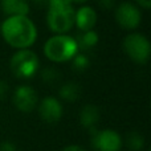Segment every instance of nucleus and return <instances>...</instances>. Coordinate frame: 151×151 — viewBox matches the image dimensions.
<instances>
[{
    "label": "nucleus",
    "mask_w": 151,
    "mask_h": 151,
    "mask_svg": "<svg viewBox=\"0 0 151 151\" xmlns=\"http://www.w3.org/2000/svg\"><path fill=\"white\" fill-rule=\"evenodd\" d=\"M91 131V146L96 151H119L122 149V138L115 130L105 129L98 130L93 127Z\"/></svg>",
    "instance_id": "6"
},
{
    "label": "nucleus",
    "mask_w": 151,
    "mask_h": 151,
    "mask_svg": "<svg viewBox=\"0 0 151 151\" xmlns=\"http://www.w3.org/2000/svg\"><path fill=\"white\" fill-rule=\"evenodd\" d=\"M0 33L15 49H29L37 40V28L28 15L8 16L1 23Z\"/></svg>",
    "instance_id": "1"
},
{
    "label": "nucleus",
    "mask_w": 151,
    "mask_h": 151,
    "mask_svg": "<svg viewBox=\"0 0 151 151\" xmlns=\"http://www.w3.org/2000/svg\"><path fill=\"white\" fill-rule=\"evenodd\" d=\"M0 151H17V149H16V146L12 142L5 141L0 145Z\"/></svg>",
    "instance_id": "18"
},
{
    "label": "nucleus",
    "mask_w": 151,
    "mask_h": 151,
    "mask_svg": "<svg viewBox=\"0 0 151 151\" xmlns=\"http://www.w3.org/2000/svg\"><path fill=\"white\" fill-rule=\"evenodd\" d=\"M137 4L139 5V7L145 8V9H149L151 8V0H135Z\"/></svg>",
    "instance_id": "21"
},
{
    "label": "nucleus",
    "mask_w": 151,
    "mask_h": 151,
    "mask_svg": "<svg viewBox=\"0 0 151 151\" xmlns=\"http://www.w3.org/2000/svg\"><path fill=\"white\" fill-rule=\"evenodd\" d=\"M97 15L96 9L89 5H82L74 12V24L81 32L91 31L97 24Z\"/></svg>",
    "instance_id": "10"
},
{
    "label": "nucleus",
    "mask_w": 151,
    "mask_h": 151,
    "mask_svg": "<svg viewBox=\"0 0 151 151\" xmlns=\"http://www.w3.org/2000/svg\"><path fill=\"white\" fill-rule=\"evenodd\" d=\"M39 57L31 49H17V52L11 57V72L17 78L28 80L32 78L39 70Z\"/></svg>",
    "instance_id": "4"
},
{
    "label": "nucleus",
    "mask_w": 151,
    "mask_h": 151,
    "mask_svg": "<svg viewBox=\"0 0 151 151\" xmlns=\"http://www.w3.org/2000/svg\"><path fill=\"white\" fill-rule=\"evenodd\" d=\"M0 7H1L3 12L8 16L28 15L29 13L28 0H0Z\"/></svg>",
    "instance_id": "11"
},
{
    "label": "nucleus",
    "mask_w": 151,
    "mask_h": 151,
    "mask_svg": "<svg viewBox=\"0 0 151 151\" xmlns=\"http://www.w3.org/2000/svg\"><path fill=\"white\" fill-rule=\"evenodd\" d=\"M115 21L118 25L122 27L123 29H135L139 27L142 21V13L139 11L138 5L133 4L130 1H123L115 8Z\"/></svg>",
    "instance_id": "7"
},
{
    "label": "nucleus",
    "mask_w": 151,
    "mask_h": 151,
    "mask_svg": "<svg viewBox=\"0 0 151 151\" xmlns=\"http://www.w3.org/2000/svg\"><path fill=\"white\" fill-rule=\"evenodd\" d=\"M12 101L17 110L23 113H31L39 104V97L33 88L28 85H21L16 88Z\"/></svg>",
    "instance_id": "8"
},
{
    "label": "nucleus",
    "mask_w": 151,
    "mask_h": 151,
    "mask_svg": "<svg viewBox=\"0 0 151 151\" xmlns=\"http://www.w3.org/2000/svg\"><path fill=\"white\" fill-rule=\"evenodd\" d=\"M63 151H85V149H82L81 146H77V145H70V146L64 147Z\"/></svg>",
    "instance_id": "22"
},
{
    "label": "nucleus",
    "mask_w": 151,
    "mask_h": 151,
    "mask_svg": "<svg viewBox=\"0 0 151 151\" xmlns=\"http://www.w3.org/2000/svg\"><path fill=\"white\" fill-rule=\"evenodd\" d=\"M72 60H73V69L76 70H85L90 65V61L85 53H77Z\"/></svg>",
    "instance_id": "16"
},
{
    "label": "nucleus",
    "mask_w": 151,
    "mask_h": 151,
    "mask_svg": "<svg viewBox=\"0 0 151 151\" xmlns=\"http://www.w3.org/2000/svg\"><path fill=\"white\" fill-rule=\"evenodd\" d=\"M123 50L137 64H146L150 58V41L142 33H130L123 40Z\"/></svg>",
    "instance_id": "5"
},
{
    "label": "nucleus",
    "mask_w": 151,
    "mask_h": 151,
    "mask_svg": "<svg viewBox=\"0 0 151 151\" xmlns=\"http://www.w3.org/2000/svg\"><path fill=\"white\" fill-rule=\"evenodd\" d=\"M74 7L69 0H48L47 23L55 35L66 33L74 25Z\"/></svg>",
    "instance_id": "2"
},
{
    "label": "nucleus",
    "mask_w": 151,
    "mask_h": 151,
    "mask_svg": "<svg viewBox=\"0 0 151 151\" xmlns=\"http://www.w3.org/2000/svg\"><path fill=\"white\" fill-rule=\"evenodd\" d=\"M8 83L5 81H1L0 80V99H4L8 94Z\"/></svg>",
    "instance_id": "19"
},
{
    "label": "nucleus",
    "mask_w": 151,
    "mask_h": 151,
    "mask_svg": "<svg viewBox=\"0 0 151 151\" xmlns=\"http://www.w3.org/2000/svg\"><path fill=\"white\" fill-rule=\"evenodd\" d=\"M81 88L76 82H66L60 88V97L68 102H74L80 98Z\"/></svg>",
    "instance_id": "13"
},
{
    "label": "nucleus",
    "mask_w": 151,
    "mask_h": 151,
    "mask_svg": "<svg viewBox=\"0 0 151 151\" xmlns=\"http://www.w3.org/2000/svg\"><path fill=\"white\" fill-rule=\"evenodd\" d=\"M98 42V35L97 32L91 31H86V32H81V35L77 39V44H78V49H90L94 48Z\"/></svg>",
    "instance_id": "14"
},
{
    "label": "nucleus",
    "mask_w": 151,
    "mask_h": 151,
    "mask_svg": "<svg viewBox=\"0 0 151 151\" xmlns=\"http://www.w3.org/2000/svg\"><path fill=\"white\" fill-rule=\"evenodd\" d=\"M32 1L35 3V4H37V5H45V4H48V0H32Z\"/></svg>",
    "instance_id": "23"
},
{
    "label": "nucleus",
    "mask_w": 151,
    "mask_h": 151,
    "mask_svg": "<svg viewBox=\"0 0 151 151\" xmlns=\"http://www.w3.org/2000/svg\"><path fill=\"white\" fill-rule=\"evenodd\" d=\"M78 44L74 37L66 33L55 35L44 45V55L52 63L70 61L78 53Z\"/></svg>",
    "instance_id": "3"
},
{
    "label": "nucleus",
    "mask_w": 151,
    "mask_h": 151,
    "mask_svg": "<svg viewBox=\"0 0 151 151\" xmlns=\"http://www.w3.org/2000/svg\"><path fill=\"white\" fill-rule=\"evenodd\" d=\"M98 3L104 9H111L115 4V0H99Z\"/></svg>",
    "instance_id": "20"
},
{
    "label": "nucleus",
    "mask_w": 151,
    "mask_h": 151,
    "mask_svg": "<svg viewBox=\"0 0 151 151\" xmlns=\"http://www.w3.org/2000/svg\"><path fill=\"white\" fill-rule=\"evenodd\" d=\"M0 29H1V21H0Z\"/></svg>",
    "instance_id": "25"
},
{
    "label": "nucleus",
    "mask_w": 151,
    "mask_h": 151,
    "mask_svg": "<svg viewBox=\"0 0 151 151\" xmlns=\"http://www.w3.org/2000/svg\"><path fill=\"white\" fill-rule=\"evenodd\" d=\"M69 1H70L72 4H83V3H86L88 0H69Z\"/></svg>",
    "instance_id": "24"
},
{
    "label": "nucleus",
    "mask_w": 151,
    "mask_h": 151,
    "mask_svg": "<svg viewBox=\"0 0 151 151\" xmlns=\"http://www.w3.org/2000/svg\"><path fill=\"white\" fill-rule=\"evenodd\" d=\"M42 80L47 83H55L60 80V73L55 68H47L42 70Z\"/></svg>",
    "instance_id": "17"
},
{
    "label": "nucleus",
    "mask_w": 151,
    "mask_h": 151,
    "mask_svg": "<svg viewBox=\"0 0 151 151\" xmlns=\"http://www.w3.org/2000/svg\"><path fill=\"white\" fill-rule=\"evenodd\" d=\"M126 146L131 151H141L145 147V137L138 131H131L126 137Z\"/></svg>",
    "instance_id": "15"
},
{
    "label": "nucleus",
    "mask_w": 151,
    "mask_h": 151,
    "mask_svg": "<svg viewBox=\"0 0 151 151\" xmlns=\"http://www.w3.org/2000/svg\"><path fill=\"white\" fill-rule=\"evenodd\" d=\"M63 105L56 97H45L39 104V114L44 122L56 123L63 117Z\"/></svg>",
    "instance_id": "9"
},
{
    "label": "nucleus",
    "mask_w": 151,
    "mask_h": 151,
    "mask_svg": "<svg viewBox=\"0 0 151 151\" xmlns=\"http://www.w3.org/2000/svg\"><path fill=\"white\" fill-rule=\"evenodd\" d=\"M99 121V109L96 105H85L80 113V122L83 127L93 129Z\"/></svg>",
    "instance_id": "12"
}]
</instances>
